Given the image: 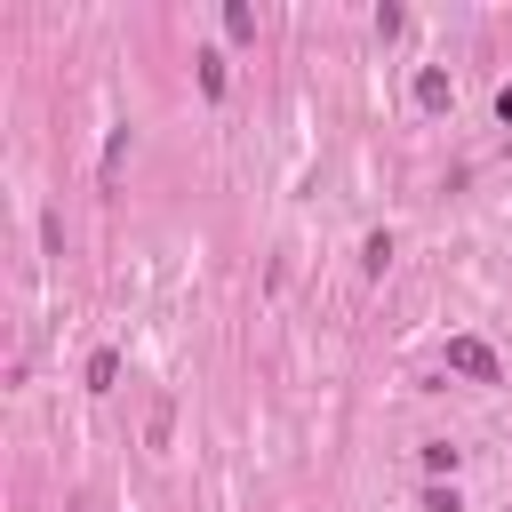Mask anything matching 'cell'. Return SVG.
Segmentation results:
<instances>
[{"label":"cell","mask_w":512,"mask_h":512,"mask_svg":"<svg viewBox=\"0 0 512 512\" xmlns=\"http://www.w3.org/2000/svg\"><path fill=\"white\" fill-rule=\"evenodd\" d=\"M120 160H128V128H112V144H104V184H120Z\"/></svg>","instance_id":"4"},{"label":"cell","mask_w":512,"mask_h":512,"mask_svg":"<svg viewBox=\"0 0 512 512\" xmlns=\"http://www.w3.org/2000/svg\"><path fill=\"white\" fill-rule=\"evenodd\" d=\"M496 120H504V128H512V88H504V96H496Z\"/></svg>","instance_id":"7"},{"label":"cell","mask_w":512,"mask_h":512,"mask_svg":"<svg viewBox=\"0 0 512 512\" xmlns=\"http://www.w3.org/2000/svg\"><path fill=\"white\" fill-rule=\"evenodd\" d=\"M200 88H208V96H224V56H216V48L200 56Z\"/></svg>","instance_id":"5"},{"label":"cell","mask_w":512,"mask_h":512,"mask_svg":"<svg viewBox=\"0 0 512 512\" xmlns=\"http://www.w3.org/2000/svg\"><path fill=\"white\" fill-rule=\"evenodd\" d=\"M112 376H120V360H112V352H96V360H88V384H96V392H112Z\"/></svg>","instance_id":"6"},{"label":"cell","mask_w":512,"mask_h":512,"mask_svg":"<svg viewBox=\"0 0 512 512\" xmlns=\"http://www.w3.org/2000/svg\"><path fill=\"white\" fill-rule=\"evenodd\" d=\"M224 32H232V40H256V8H240V0H224Z\"/></svg>","instance_id":"3"},{"label":"cell","mask_w":512,"mask_h":512,"mask_svg":"<svg viewBox=\"0 0 512 512\" xmlns=\"http://www.w3.org/2000/svg\"><path fill=\"white\" fill-rule=\"evenodd\" d=\"M416 104L440 112V104H448V72H416Z\"/></svg>","instance_id":"2"},{"label":"cell","mask_w":512,"mask_h":512,"mask_svg":"<svg viewBox=\"0 0 512 512\" xmlns=\"http://www.w3.org/2000/svg\"><path fill=\"white\" fill-rule=\"evenodd\" d=\"M448 368L472 376V384H504V360H496L480 336H448Z\"/></svg>","instance_id":"1"}]
</instances>
